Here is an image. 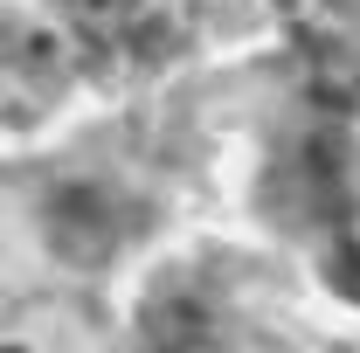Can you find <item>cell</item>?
Here are the masks:
<instances>
[]
</instances>
